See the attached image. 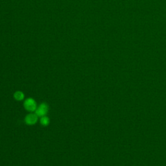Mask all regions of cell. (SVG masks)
<instances>
[{"label":"cell","mask_w":166,"mask_h":166,"mask_svg":"<svg viewBox=\"0 0 166 166\" xmlns=\"http://www.w3.org/2000/svg\"><path fill=\"white\" fill-rule=\"evenodd\" d=\"M37 103L33 98L29 97L26 99L23 102V107L29 112H35L37 108Z\"/></svg>","instance_id":"1"},{"label":"cell","mask_w":166,"mask_h":166,"mask_svg":"<svg viewBox=\"0 0 166 166\" xmlns=\"http://www.w3.org/2000/svg\"><path fill=\"white\" fill-rule=\"evenodd\" d=\"M49 111V106L46 103H42L37 107V110H35V113L38 117L41 118L46 115Z\"/></svg>","instance_id":"2"},{"label":"cell","mask_w":166,"mask_h":166,"mask_svg":"<svg viewBox=\"0 0 166 166\" xmlns=\"http://www.w3.org/2000/svg\"><path fill=\"white\" fill-rule=\"evenodd\" d=\"M38 118L36 113L30 112L25 118L24 122L27 125H33L38 122Z\"/></svg>","instance_id":"3"},{"label":"cell","mask_w":166,"mask_h":166,"mask_svg":"<svg viewBox=\"0 0 166 166\" xmlns=\"http://www.w3.org/2000/svg\"><path fill=\"white\" fill-rule=\"evenodd\" d=\"M14 98L17 101H22L25 97V94L21 91H16L14 93Z\"/></svg>","instance_id":"4"},{"label":"cell","mask_w":166,"mask_h":166,"mask_svg":"<svg viewBox=\"0 0 166 166\" xmlns=\"http://www.w3.org/2000/svg\"><path fill=\"white\" fill-rule=\"evenodd\" d=\"M40 124H41V125H42L43 127H47L49 125L50 119L48 116L45 115V116H42V117L40 118Z\"/></svg>","instance_id":"5"}]
</instances>
